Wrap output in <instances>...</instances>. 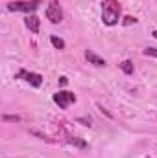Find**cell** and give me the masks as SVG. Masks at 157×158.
I'll return each mask as SVG.
<instances>
[{
  "mask_svg": "<svg viewBox=\"0 0 157 158\" xmlns=\"http://www.w3.org/2000/svg\"><path fill=\"white\" fill-rule=\"evenodd\" d=\"M17 79H24V81H28L32 86H35V88H39L41 85H43V76L41 74H35V72H28V70H19V74H17Z\"/></svg>",
  "mask_w": 157,
  "mask_h": 158,
  "instance_id": "cell-5",
  "label": "cell"
},
{
  "mask_svg": "<svg viewBox=\"0 0 157 158\" xmlns=\"http://www.w3.org/2000/svg\"><path fill=\"white\" fill-rule=\"evenodd\" d=\"M152 35H154V37H155V39H157V30H155V31H154V33H152Z\"/></svg>",
  "mask_w": 157,
  "mask_h": 158,
  "instance_id": "cell-15",
  "label": "cell"
},
{
  "mask_svg": "<svg viewBox=\"0 0 157 158\" xmlns=\"http://www.w3.org/2000/svg\"><path fill=\"white\" fill-rule=\"evenodd\" d=\"M118 66H120V70H122V72H124L126 76H131V74H133V63H131L129 59L122 61V63H120Z\"/></svg>",
  "mask_w": 157,
  "mask_h": 158,
  "instance_id": "cell-8",
  "label": "cell"
},
{
  "mask_svg": "<svg viewBox=\"0 0 157 158\" xmlns=\"http://www.w3.org/2000/svg\"><path fill=\"white\" fill-rule=\"evenodd\" d=\"M2 119H4V121H19V116H9V114H4V116H2Z\"/></svg>",
  "mask_w": 157,
  "mask_h": 158,
  "instance_id": "cell-11",
  "label": "cell"
},
{
  "mask_svg": "<svg viewBox=\"0 0 157 158\" xmlns=\"http://www.w3.org/2000/svg\"><path fill=\"white\" fill-rule=\"evenodd\" d=\"M102 20H104L105 26H115L120 20V4H118L117 0H104Z\"/></svg>",
  "mask_w": 157,
  "mask_h": 158,
  "instance_id": "cell-1",
  "label": "cell"
},
{
  "mask_svg": "<svg viewBox=\"0 0 157 158\" xmlns=\"http://www.w3.org/2000/svg\"><path fill=\"white\" fill-rule=\"evenodd\" d=\"M144 55H148V57H155L157 59V48H144Z\"/></svg>",
  "mask_w": 157,
  "mask_h": 158,
  "instance_id": "cell-10",
  "label": "cell"
},
{
  "mask_svg": "<svg viewBox=\"0 0 157 158\" xmlns=\"http://www.w3.org/2000/svg\"><path fill=\"white\" fill-rule=\"evenodd\" d=\"M50 42H52V46H54V48H57V50H65V40H63V39H59V37L52 35V37H50Z\"/></svg>",
  "mask_w": 157,
  "mask_h": 158,
  "instance_id": "cell-9",
  "label": "cell"
},
{
  "mask_svg": "<svg viewBox=\"0 0 157 158\" xmlns=\"http://www.w3.org/2000/svg\"><path fill=\"white\" fill-rule=\"evenodd\" d=\"M85 59L91 64H94V66H105V59H102L100 55H96L92 50H85Z\"/></svg>",
  "mask_w": 157,
  "mask_h": 158,
  "instance_id": "cell-7",
  "label": "cell"
},
{
  "mask_svg": "<svg viewBox=\"0 0 157 158\" xmlns=\"http://www.w3.org/2000/svg\"><path fill=\"white\" fill-rule=\"evenodd\" d=\"M46 19L52 22V24H59L63 20V9H61V4L57 0H52L46 7Z\"/></svg>",
  "mask_w": 157,
  "mask_h": 158,
  "instance_id": "cell-3",
  "label": "cell"
},
{
  "mask_svg": "<svg viewBox=\"0 0 157 158\" xmlns=\"http://www.w3.org/2000/svg\"><path fill=\"white\" fill-rule=\"evenodd\" d=\"M67 83H69V79L65 77V76H63V77H59V85H61V86H65Z\"/></svg>",
  "mask_w": 157,
  "mask_h": 158,
  "instance_id": "cell-14",
  "label": "cell"
},
{
  "mask_svg": "<svg viewBox=\"0 0 157 158\" xmlns=\"http://www.w3.org/2000/svg\"><path fill=\"white\" fill-rule=\"evenodd\" d=\"M41 0H15V2H9L7 4V9L9 11H20V13H34L37 7H39Z\"/></svg>",
  "mask_w": 157,
  "mask_h": 158,
  "instance_id": "cell-2",
  "label": "cell"
},
{
  "mask_svg": "<svg viewBox=\"0 0 157 158\" xmlns=\"http://www.w3.org/2000/svg\"><path fill=\"white\" fill-rule=\"evenodd\" d=\"M52 99H54L56 105H59V109H69V105L76 103V96H74L72 92H67V90L56 92V94L52 96Z\"/></svg>",
  "mask_w": 157,
  "mask_h": 158,
  "instance_id": "cell-4",
  "label": "cell"
},
{
  "mask_svg": "<svg viewBox=\"0 0 157 158\" xmlns=\"http://www.w3.org/2000/svg\"><path fill=\"white\" fill-rule=\"evenodd\" d=\"M24 24H26V28H28L32 33H39V30H41L39 17H35V15H28V17L24 19Z\"/></svg>",
  "mask_w": 157,
  "mask_h": 158,
  "instance_id": "cell-6",
  "label": "cell"
},
{
  "mask_svg": "<svg viewBox=\"0 0 157 158\" xmlns=\"http://www.w3.org/2000/svg\"><path fill=\"white\" fill-rule=\"evenodd\" d=\"M137 22V19H133V17H126L124 19V26H131V24H135Z\"/></svg>",
  "mask_w": 157,
  "mask_h": 158,
  "instance_id": "cell-12",
  "label": "cell"
},
{
  "mask_svg": "<svg viewBox=\"0 0 157 158\" xmlns=\"http://www.w3.org/2000/svg\"><path fill=\"white\" fill-rule=\"evenodd\" d=\"M78 121H81L83 125H89V127H91V118H89V119H87V118H78Z\"/></svg>",
  "mask_w": 157,
  "mask_h": 158,
  "instance_id": "cell-13",
  "label": "cell"
}]
</instances>
